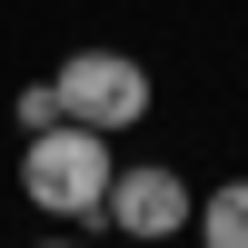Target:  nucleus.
<instances>
[{
	"instance_id": "f257e3e1",
	"label": "nucleus",
	"mask_w": 248,
	"mask_h": 248,
	"mask_svg": "<svg viewBox=\"0 0 248 248\" xmlns=\"http://www.w3.org/2000/svg\"><path fill=\"white\" fill-rule=\"evenodd\" d=\"M109 129H90V119H50V129L20 139V189H30V209L70 218V229H90V218H109Z\"/></svg>"
},
{
	"instance_id": "f03ea898",
	"label": "nucleus",
	"mask_w": 248,
	"mask_h": 248,
	"mask_svg": "<svg viewBox=\"0 0 248 248\" xmlns=\"http://www.w3.org/2000/svg\"><path fill=\"white\" fill-rule=\"evenodd\" d=\"M60 109H70V119H90V129H129V119H149V70H139V60L129 50H70V60H60Z\"/></svg>"
},
{
	"instance_id": "7ed1b4c3",
	"label": "nucleus",
	"mask_w": 248,
	"mask_h": 248,
	"mask_svg": "<svg viewBox=\"0 0 248 248\" xmlns=\"http://www.w3.org/2000/svg\"><path fill=\"white\" fill-rule=\"evenodd\" d=\"M189 218H199V199H189V179H179L169 159H149V169H119V179H109V229L129 238V248H169Z\"/></svg>"
},
{
	"instance_id": "20e7f679",
	"label": "nucleus",
	"mask_w": 248,
	"mask_h": 248,
	"mask_svg": "<svg viewBox=\"0 0 248 248\" xmlns=\"http://www.w3.org/2000/svg\"><path fill=\"white\" fill-rule=\"evenodd\" d=\"M189 229H199V248H248V179H218Z\"/></svg>"
},
{
	"instance_id": "39448f33",
	"label": "nucleus",
	"mask_w": 248,
	"mask_h": 248,
	"mask_svg": "<svg viewBox=\"0 0 248 248\" xmlns=\"http://www.w3.org/2000/svg\"><path fill=\"white\" fill-rule=\"evenodd\" d=\"M10 119H20V139H30V129H50V119H70V109H60V79H30Z\"/></svg>"
},
{
	"instance_id": "423d86ee",
	"label": "nucleus",
	"mask_w": 248,
	"mask_h": 248,
	"mask_svg": "<svg viewBox=\"0 0 248 248\" xmlns=\"http://www.w3.org/2000/svg\"><path fill=\"white\" fill-rule=\"evenodd\" d=\"M40 248H90V238H40Z\"/></svg>"
}]
</instances>
